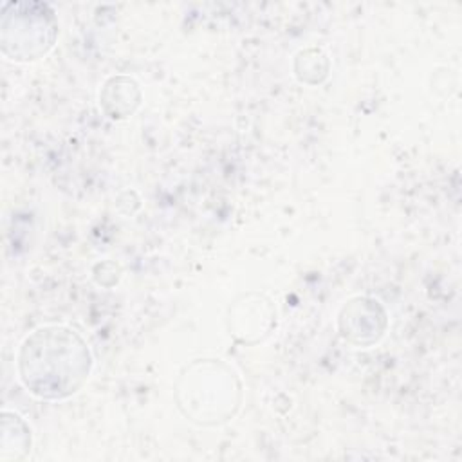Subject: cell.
Instances as JSON below:
<instances>
[{
  "label": "cell",
  "instance_id": "1",
  "mask_svg": "<svg viewBox=\"0 0 462 462\" xmlns=\"http://www.w3.org/2000/svg\"><path fill=\"white\" fill-rule=\"evenodd\" d=\"M90 352L70 328L43 327L25 337L18 356L22 383L43 399H63L88 377Z\"/></svg>",
  "mask_w": 462,
  "mask_h": 462
},
{
  "label": "cell",
  "instance_id": "2",
  "mask_svg": "<svg viewBox=\"0 0 462 462\" xmlns=\"http://www.w3.org/2000/svg\"><path fill=\"white\" fill-rule=\"evenodd\" d=\"M56 20L49 5L11 2L2 13V51L11 60H36L56 38Z\"/></svg>",
  "mask_w": 462,
  "mask_h": 462
}]
</instances>
